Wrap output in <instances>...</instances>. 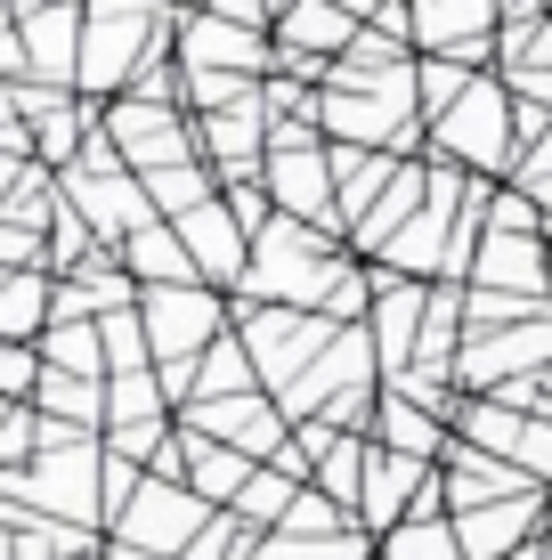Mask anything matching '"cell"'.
<instances>
[{"instance_id": "obj_10", "label": "cell", "mask_w": 552, "mask_h": 560, "mask_svg": "<svg viewBox=\"0 0 552 560\" xmlns=\"http://www.w3.org/2000/svg\"><path fill=\"white\" fill-rule=\"evenodd\" d=\"M179 422H187V431H203V439H227V447L252 455V463H260V455H269V463L293 455V447H284V422H293V415H284L277 398H260V390H244V398H212V407H187Z\"/></svg>"}, {"instance_id": "obj_3", "label": "cell", "mask_w": 552, "mask_h": 560, "mask_svg": "<svg viewBox=\"0 0 552 560\" xmlns=\"http://www.w3.org/2000/svg\"><path fill=\"white\" fill-rule=\"evenodd\" d=\"M82 33L90 9L82 0H49V9H9V82H42V90H82Z\"/></svg>"}, {"instance_id": "obj_8", "label": "cell", "mask_w": 552, "mask_h": 560, "mask_svg": "<svg viewBox=\"0 0 552 560\" xmlns=\"http://www.w3.org/2000/svg\"><path fill=\"white\" fill-rule=\"evenodd\" d=\"M552 365V308L544 317H520V325H488L480 341H471L463 350V365H455V374L471 382V390H512V382H537Z\"/></svg>"}, {"instance_id": "obj_14", "label": "cell", "mask_w": 552, "mask_h": 560, "mask_svg": "<svg viewBox=\"0 0 552 560\" xmlns=\"http://www.w3.org/2000/svg\"><path fill=\"white\" fill-rule=\"evenodd\" d=\"M447 415H431V407H414L407 390H383V407H374V439H383L390 455H414V463H447L455 439L439 431Z\"/></svg>"}, {"instance_id": "obj_12", "label": "cell", "mask_w": 552, "mask_h": 560, "mask_svg": "<svg viewBox=\"0 0 552 560\" xmlns=\"http://www.w3.org/2000/svg\"><path fill=\"white\" fill-rule=\"evenodd\" d=\"M455 528H463V552H471V560H512V552L537 545V528H552V504L528 488V495H512V504L455 512Z\"/></svg>"}, {"instance_id": "obj_5", "label": "cell", "mask_w": 552, "mask_h": 560, "mask_svg": "<svg viewBox=\"0 0 552 560\" xmlns=\"http://www.w3.org/2000/svg\"><path fill=\"white\" fill-rule=\"evenodd\" d=\"M98 130L114 139V154H122L130 171H171V163H196L203 139H196V122H187V106H171V98H114L98 114Z\"/></svg>"}, {"instance_id": "obj_4", "label": "cell", "mask_w": 552, "mask_h": 560, "mask_svg": "<svg viewBox=\"0 0 552 560\" xmlns=\"http://www.w3.org/2000/svg\"><path fill=\"white\" fill-rule=\"evenodd\" d=\"M236 334H244V350H252L260 382L284 398V390H301V382L317 374V358L341 341V325L317 317V308H236Z\"/></svg>"}, {"instance_id": "obj_21", "label": "cell", "mask_w": 552, "mask_h": 560, "mask_svg": "<svg viewBox=\"0 0 552 560\" xmlns=\"http://www.w3.org/2000/svg\"><path fill=\"white\" fill-rule=\"evenodd\" d=\"M512 560H544V536H537V545H528V552H512Z\"/></svg>"}, {"instance_id": "obj_2", "label": "cell", "mask_w": 552, "mask_h": 560, "mask_svg": "<svg viewBox=\"0 0 552 560\" xmlns=\"http://www.w3.org/2000/svg\"><path fill=\"white\" fill-rule=\"evenodd\" d=\"M431 154H439V163L455 154V171L512 179V163H520V98H512L496 73H480V82L431 122Z\"/></svg>"}, {"instance_id": "obj_22", "label": "cell", "mask_w": 552, "mask_h": 560, "mask_svg": "<svg viewBox=\"0 0 552 560\" xmlns=\"http://www.w3.org/2000/svg\"><path fill=\"white\" fill-rule=\"evenodd\" d=\"M544 560H552V536H544Z\"/></svg>"}, {"instance_id": "obj_15", "label": "cell", "mask_w": 552, "mask_h": 560, "mask_svg": "<svg viewBox=\"0 0 552 560\" xmlns=\"http://www.w3.org/2000/svg\"><path fill=\"white\" fill-rule=\"evenodd\" d=\"M57 284L66 277H49V268H9V284H0V334L42 350L49 325H57Z\"/></svg>"}, {"instance_id": "obj_17", "label": "cell", "mask_w": 552, "mask_h": 560, "mask_svg": "<svg viewBox=\"0 0 552 560\" xmlns=\"http://www.w3.org/2000/svg\"><path fill=\"white\" fill-rule=\"evenodd\" d=\"M398 171H407V154H383V147H333V179H341V211H357L366 220L374 203L398 187Z\"/></svg>"}, {"instance_id": "obj_23", "label": "cell", "mask_w": 552, "mask_h": 560, "mask_svg": "<svg viewBox=\"0 0 552 560\" xmlns=\"http://www.w3.org/2000/svg\"><path fill=\"white\" fill-rule=\"evenodd\" d=\"M374 560H383V552H374Z\"/></svg>"}, {"instance_id": "obj_19", "label": "cell", "mask_w": 552, "mask_h": 560, "mask_svg": "<svg viewBox=\"0 0 552 560\" xmlns=\"http://www.w3.org/2000/svg\"><path fill=\"white\" fill-rule=\"evenodd\" d=\"M244 390H260V365H252V350H244V334H227L220 350L196 365V407H212V398H244Z\"/></svg>"}, {"instance_id": "obj_18", "label": "cell", "mask_w": 552, "mask_h": 560, "mask_svg": "<svg viewBox=\"0 0 552 560\" xmlns=\"http://www.w3.org/2000/svg\"><path fill=\"white\" fill-rule=\"evenodd\" d=\"M383 560H471V552H463V528L447 512H414L407 528L383 536Z\"/></svg>"}, {"instance_id": "obj_7", "label": "cell", "mask_w": 552, "mask_h": 560, "mask_svg": "<svg viewBox=\"0 0 552 560\" xmlns=\"http://www.w3.org/2000/svg\"><path fill=\"white\" fill-rule=\"evenodd\" d=\"M212 520H220V512L203 504V495L187 488V479H155V471H146L139 504L114 520V536H122V545H139V552H155V560H179L203 528H212Z\"/></svg>"}, {"instance_id": "obj_13", "label": "cell", "mask_w": 552, "mask_h": 560, "mask_svg": "<svg viewBox=\"0 0 552 560\" xmlns=\"http://www.w3.org/2000/svg\"><path fill=\"white\" fill-rule=\"evenodd\" d=\"M252 471H260L252 455H236L227 439H203V431H187V422H179V479H187L212 512H236V495L252 488Z\"/></svg>"}, {"instance_id": "obj_9", "label": "cell", "mask_w": 552, "mask_h": 560, "mask_svg": "<svg viewBox=\"0 0 552 560\" xmlns=\"http://www.w3.org/2000/svg\"><path fill=\"white\" fill-rule=\"evenodd\" d=\"M414 9V49L423 57H463V66H488L496 57V9L504 0H407Z\"/></svg>"}, {"instance_id": "obj_20", "label": "cell", "mask_w": 552, "mask_h": 560, "mask_svg": "<svg viewBox=\"0 0 552 560\" xmlns=\"http://www.w3.org/2000/svg\"><path fill=\"white\" fill-rule=\"evenodd\" d=\"M333 9H350V16H357V25H374V16H390V9H398V0H333Z\"/></svg>"}, {"instance_id": "obj_11", "label": "cell", "mask_w": 552, "mask_h": 560, "mask_svg": "<svg viewBox=\"0 0 552 560\" xmlns=\"http://www.w3.org/2000/svg\"><path fill=\"white\" fill-rule=\"evenodd\" d=\"M187 236V253H196V268H203V284H244L252 277V228L227 211V196H212L203 211H187V220H171Z\"/></svg>"}, {"instance_id": "obj_6", "label": "cell", "mask_w": 552, "mask_h": 560, "mask_svg": "<svg viewBox=\"0 0 552 560\" xmlns=\"http://www.w3.org/2000/svg\"><path fill=\"white\" fill-rule=\"evenodd\" d=\"M179 73H236V82H277V33H252L220 9L179 16Z\"/></svg>"}, {"instance_id": "obj_1", "label": "cell", "mask_w": 552, "mask_h": 560, "mask_svg": "<svg viewBox=\"0 0 552 560\" xmlns=\"http://www.w3.org/2000/svg\"><path fill=\"white\" fill-rule=\"evenodd\" d=\"M90 33H82V98H130L139 73L171 57L163 42H179V9L171 0H82Z\"/></svg>"}, {"instance_id": "obj_16", "label": "cell", "mask_w": 552, "mask_h": 560, "mask_svg": "<svg viewBox=\"0 0 552 560\" xmlns=\"http://www.w3.org/2000/svg\"><path fill=\"white\" fill-rule=\"evenodd\" d=\"M122 268L139 277V293H163V284H203L196 253H187V236H179L171 220H155L146 236H130V244H122Z\"/></svg>"}]
</instances>
